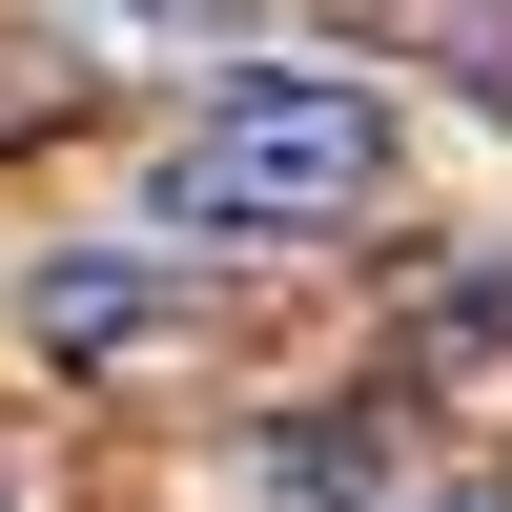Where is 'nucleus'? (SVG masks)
Masks as SVG:
<instances>
[{"label":"nucleus","mask_w":512,"mask_h":512,"mask_svg":"<svg viewBox=\"0 0 512 512\" xmlns=\"http://www.w3.org/2000/svg\"><path fill=\"white\" fill-rule=\"evenodd\" d=\"M82 41H123V62H205V41H246L267 0H62Z\"/></svg>","instance_id":"obj_3"},{"label":"nucleus","mask_w":512,"mask_h":512,"mask_svg":"<svg viewBox=\"0 0 512 512\" xmlns=\"http://www.w3.org/2000/svg\"><path fill=\"white\" fill-rule=\"evenodd\" d=\"M21 349L82 369V390H123V369L205 349V267H185V246H41V267H21Z\"/></svg>","instance_id":"obj_2"},{"label":"nucleus","mask_w":512,"mask_h":512,"mask_svg":"<svg viewBox=\"0 0 512 512\" xmlns=\"http://www.w3.org/2000/svg\"><path fill=\"white\" fill-rule=\"evenodd\" d=\"M431 512H512V492H431Z\"/></svg>","instance_id":"obj_4"},{"label":"nucleus","mask_w":512,"mask_h":512,"mask_svg":"<svg viewBox=\"0 0 512 512\" xmlns=\"http://www.w3.org/2000/svg\"><path fill=\"white\" fill-rule=\"evenodd\" d=\"M390 164H410L390 82H349V62H226L185 123H164L144 205L185 246H308V226H349V205H390Z\"/></svg>","instance_id":"obj_1"}]
</instances>
